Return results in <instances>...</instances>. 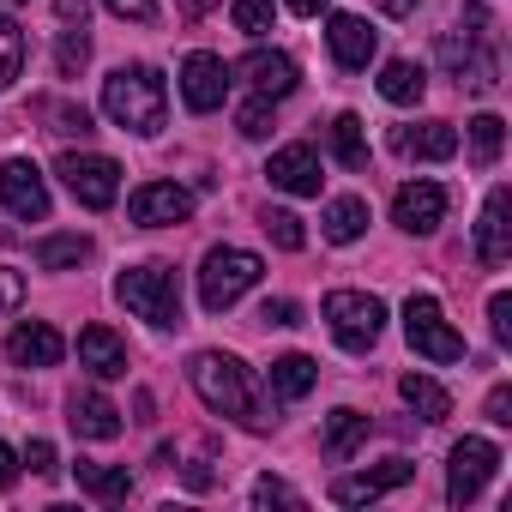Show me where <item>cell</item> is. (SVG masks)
Instances as JSON below:
<instances>
[{
  "mask_svg": "<svg viewBox=\"0 0 512 512\" xmlns=\"http://www.w3.org/2000/svg\"><path fill=\"white\" fill-rule=\"evenodd\" d=\"M187 374H193V392H199V404H205L211 416H229V422L247 428V434H266L260 392H253V380H247V368H241L235 356H223V350H199Z\"/></svg>",
  "mask_w": 512,
  "mask_h": 512,
  "instance_id": "cell-1",
  "label": "cell"
},
{
  "mask_svg": "<svg viewBox=\"0 0 512 512\" xmlns=\"http://www.w3.org/2000/svg\"><path fill=\"white\" fill-rule=\"evenodd\" d=\"M103 115L139 139L163 133V115H169V85L157 67H115L103 79Z\"/></svg>",
  "mask_w": 512,
  "mask_h": 512,
  "instance_id": "cell-2",
  "label": "cell"
},
{
  "mask_svg": "<svg viewBox=\"0 0 512 512\" xmlns=\"http://www.w3.org/2000/svg\"><path fill=\"white\" fill-rule=\"evenodd\" d=\"M115 302H121L133 320H145V326H181V284H175V272L157 266V260L127 266V272L115 278Z\"/></svg>",
  "mask_w": 512,
  "mask_h": 512,
  "instance_id": "cell-3",
  "label": "cell"
},
{
  "mask_svg": "<svg viewBox=\"0 0 512 512\" xmlns=\"http://www.w3.org/2000/svg\"><path fill=\"white\" fill-rule=\"evenodd\" d=\"M260 278H266L260 253H247V247H211V253H205V266H199V302H205V314L235 308Z\"/></svg>",
  "mask_w": 512,
  "mask_h": 512,
  "instance_id": "cell-4",
  "label": "cell"
},
{
  "mask_svg": "<svg viewBox=\"0 0 512 512\" xmlns=\"http://www.w3.org/2000/svg\"><path fill=\"white\" fill-rule=\"evenodd\" d=\"M320 314H326V326H332V338L344 344V350H374L380 344V332H386V302L380 296H368V290H332L326 302H320Z\"/></svg>",
  "mask_w": 512,
  "mask_h": 512,
  "instance_id": "cell-5",
  "label": "cell"
},
{
  "mask_svg": "<svg viewBox=\"0 0 512 512\" xmlns=\"http://www.w3.org/2000/svg\"><path fill=\"white\" fill-rule=\"evenodd\" d=\"M55 175L67 181V193L85 205V211H109L121 199V163L103 157V151H61Z\"/></svg>",
  "mask_w": 512,
  "mask_h": 512,
  "instance_id": "cell-6",
  "label": "cell"
},
{
  "mask_svg": "<svg viewBox=\"0 0 512 512\" xmlns=\"http://www.w3.org/2000/svg\"><path fill=\"white\" fill-rule=\"evenodd\" d=\"M404 338H410V350L428 356V362H464V338L446 326V314H440L434 296H410V302H404Z\"/></svg>",
  "mask_w": 512,
  "mask_h": 512,
  "instance_id": "cell-7",
  "label": "cell"
},
{
  "mask_svg": "<svg viewBox=\"0 0 512 512\" xmlns=\"http://www.w3.org/2000/svg\"><path fill=\"white\" fill-rule=\"evenodd\" d=\"M500 470V446L494 440H458L452 446V470H446V494H452V506H470L482 488H488V476Z\"/></svg>",
  "mask_w": 512,
  "mask_h": 512,
  "instance_id": "cell-8",
  "label": "cell"
},
{
  "mask_svg": "<svg viewBox=\"0 0 512 512\" xmlns=\"http://www.w3.org/2000/svg\"><path fill=\"white\" fill-rule=\"evenodd\" d=\"M0 205H7L13 217H25V223L49 217V181H43V169L31 157H7V163H0Z\"/></svg>",
  "mask_w": 512,
  "mask_h": 512,
  "instance_id": "cell-9",
  "label": "cell"
},
{
  "mask_svg": "<svg viewBox=\"0 0 512 512\" xmlns=\"http://www.w3.org/2000/svg\"><path fill=\"white\" fill-rule=\"evenodd\" d=\"M223 97H229V67H223V55L193 49V55L181 61V103H187L193 115H211V109H223Z\"/></svg>",
  "mask_w": 512,
  "mask_h": 512,
  "instance_id": "cell-10",
  "label": "cell"
},
{
  "mask_svg": "<svg viewBox=\"0 0 512 512\" xmlns=\"http://www.w3.org/2000/svg\"><path fill=\"white\" fill-rule=\"evenodd\" d=\"M127 217L139 229H163V223H187L193 217V193L175 187V181H145L133 199H127Z\"/></svg>",
  "mask_w": 512,
  "mask_h": 512,
  "instance_id": "cell-11",
  "label": "cell"
},
{
  "mask_svg": "<svg viewBox=\"0 0 512 512\" xmlns=\"http://www.w3.org/2000/svg\"><path fill=\"white\" fill-rule=\"evenodd\" d=\"M446 217V187L440 181H404L398 199H392V223L404 235H434Z\"/></svg>",
  "mask_w": 512,
  "mask_h": 512,
  "instance_id": "cell-12",
  "label": "cell"
},
{
  "mask_svg": "<svg viewBox=\"0 0 512 512\" xmlns=\"http://www.w3.org/2000/svg\"><path fill=\"white\" fill-rule=\"evenodd\" d=\"M410 476H416V464H410V458H386V464H374V470L338 476V482H332V500H338V506H368V500H380V494L404 488Z\"/></svg>",
  "mask_w": 512,
  "mask_h": 512,
  "instance_id": "cell-13",
  "label": "cell"
},
{
  "mask_svg": "<svg viewBox=\"0 0 512 512\" xmlns=\"http://www.w3.org/2000/svg\"><path fill=\"white\" fill-rule=\"evenodd\" d=\"M326 43H332V61L344 73H362L374 61V49H380V31L368 19H356V13H332L326 19Z\"/></svg>",
  "mask_w": 512,
  "mask_h": 512,
  "instance_id": "cell-14",
  "label": "cell"
},
{
  "mask_svg": "<svg viewBox=\"0 0 512 512\" xmlns=\"http://www.w3.org/2000/svg\"><path fill=\"white\" fill-rule=\"evenodd\" d=\"M7 356H13L19 368H55V362L67 356V338H61L49 320H19V326L7 332Z\"/></svg>",
  "mask_w": 512,
  "mask_h": 512,
  "instance_id": "cell-15",
  "label": "cell"
},
{
  "mask_svg": "<svg viewBox=\"0 0 512 512\" xmlns=\"http://www.w3.org/2000/svg\"><path fill=\"white\" fill-rule=\"evenodd\" d=\"M266 175H272V187H284V193H296V199H314L320 193V157H314V145H284V151H272V163H266Z\"/></svg>",
  "mask_w": 512,
  "mask_h": 512,
  "instance_id": "cell-16",
  "label": "cell"
},
{
  "mask_svg": "<svg viewBox=\"0 0 512 512\" xmlns=\"http://www.w3.org/2000/svg\"><path fill=\"white\" fill-rule=\"evenodd\" d=\"M506 211H512V193H506V187H494V193H488V205H482V223H476V260H482L488 272L512 260V241H506V229H512V223H506Z\"/></svg>",
  "mask_w": 512,
  "mask_h": 512,
  "instance_id": "cell-17",
  "label": "cell"
},
{
  "mask_svg": "<svg viewBox=\"0 0 512 512\" xmlns=\"http://www.w3.org/2000/svg\"><path fill=\"white\" fill-rule=\"evenodd\" d=\"M260 97H290L296 91V61L284 55V49H253V55H241V67H235Z\"/></svg>",
  "mask_w": 512,
  "mask_h": 512,
  "instance_id": "cell-18",
  "label": "cell"
},
{
  "mask_svg": "<svg viewBox=\"0 0 512 512\" xmlns=\"http://www.w3.org/2000/svg\"><path fill=\"white\" fill-rule=\"evenodd\" d=\"M67 422H73L79 440H115V434H121V410H115L103 392H91V386L67 398Z\"/></svg>",
  "mask_w": 512,
  "mask_h": 512,
  "instance_id": "cell-19",
  "label": "cell"
},
{
  "mask_svg": "<svg viewBox=\"0 0 512 512\" xmlns=\"http://www.w3.org/2000/svg\"><path fill=\"white\" fill-rule=\"evenodd\" d=\"M392 145H398L404 157H416V163H446V157L458 151V127H452V121H422V127H398V133H392Z\"/></svg>",
  "mask_w": 512,
  "mask_h": 512,
  "instance_id": "cell-20",
  "label": "cell"
},
{
  "mask_svg": "<svg viewBox=\"0 0 512 512\" xmlns=\"http://www.w3.org/2000/svg\"><path fill=\"white\" fill-rule=\"evenodd\" d=\"M79 362H85L97 380H121V374H127V344H121L109 326H85V332H79Z\"/></svg>",
  "mask_w": 512,
  "mask_h": 512,
  "instance_id": "cell-21",
  "label": "cell"
},
{
  "mask_svg": "<svg viewBox=\"0 0 512 512\" xmlns=\"http://www.w3.org/2000/svg\"><path fill=\"white\" fill-rule=\"evenodd\" d=\"M31 260H37L43 272H73V266L91 260V235H79V229H67V235H43V241L31 247Z\"/></svg>",
  "mask_w": 512,
  "mask_h": 512,
  "instance_id": "cell-22",
  "label": "cell"
},
{
  "mask_svg": "<svg viewBox=\"0 0 512 512\" xmlns=\"http://www.w3.org/2000/svg\"><path fill=\"white\" fill-rule=\"evenodd\" d=\"M320 229H326V241H338V247L362 241V229H368V199H356V193L332 199V205H326V217H320Z\"/></svg>",
  "mask_w": 512,
  "mask_h": 512,
  "instance_id": "cell-23",
  "label": "cell"
},
{
  "mask_svg": "<svg viewBox=\"0 0 512 512\" xmlns=\"http://www.w3.org/2000/svg\"><path fill=\"white\" fill-rule=\"evenodd\" d=\"M398 392H404V404H410L422 422H446V416H452V392H446L440 380H428V374H404Z\"/></svg>",
  "mask_w": 512,
  "mask_h": 512,
  "instance_id": "cell-24",
  "label": "cell"
},
{
  "mask_svg": "<svg viewBox=\"0 0 512 512\" xmlns=\"http://www.w3.org/2000/svg\"><path fill=\"white\" fill-rule=\"evenodd\" d=\"M314 380H320V368H314V356H278L272 362V392L284 398V404H296V398H308L314 392Z\"/></svg>",
  "mask_w": 512,
  "mask_h": 512,
  "instance_id": "cell-25",
  "label": "cell"
},
{
  "mask_svg": "<svg viewBox=\"0 0 512 512\" xmlns=\"http://www.w3.org/2000/svg\"><path fill=\"white\" fill-rule=\"evenodd\" d=\"M362 440H368V416H362V410H332V416H326V458H332V464L356 458Z\"/></svg>",
  "mask_w": 512,
  "mask_h": 512,
  "instance_id": "cell-26",
  "label": "cell"
},
{
  "mask_svg": "<svg viewBox=\"0 0 512 512\" xmlns=\"http://www.w3.org/2000/svg\"><path fill=\"white\" fill-rule=\"evenodd\" d=\"M79 488H85L91 500L115 506V500L133 494V476H127V464H85V458H79Z\"/></svg>",
  "mask_w": 512,
  "mask_h": 512,
  "instance_id": "cell-27",
  "label": "cell"
},
{
  "mask_svg": "<svg viewBox=\"0 0 512 512\" xmlns=\"http://www.w3.org/2000/svg\"><path fill=\"white\" fill-rule=\"evenodd\" d=\"M422 91H428V73L416 61H386V73H380V97L386 103L410 109V103H422Z\"/></svg>",
  "mask_w": 512,
  "mask_h": 512,
  "instance_id": "cell-28",
  "label": "cell"
},
{
  "mask_svg": "<svg viewBox=\"0 0 512 512\" xmlns=\"http://www.w3.org/2000/svg\"><path fill=\"white\" fill-rule=\"evenodd\" d=\"M332 157L344 169H368V127H362V115H338L332 121Z\"/></svg>",
  "mask_w": 512,
  "mask_h": 512,
  "instance_id": "cell-29",
  "label": "cell"
},
{
  "mask_svg": "<svg viewBox=\"0 0 512 512\" xmlns=\"http://www.w3.org/2000/svg\"><path fill=\"white\" fill-rule=\"evenodd\" d=\"M500 151H506V121H500V115H476V121H470V163H476V169H494Z\"/></svg>",
  "mask_w": 512,
  "mask_h": 512,
  "instance_id": "cell-30",
  "label": "cell"
},
{
  "mask_svg": "<svg viewBox=\"0 0 512 512\" xmlns=\"http://www.w3.org/2000/svg\"><path fill=\"white\" fill-rule=\"evenodd\" d=\"M85 67H91V37H85V25H67L61 43H55V73L61 79H79Z\"/></svg>",
  "mask_w": 512,
  "mask_h": 512,
  "instance_id": "cell-31",
  "label": "cell"
},
{
  "mask_svg": "<svg viewBox=\"0 0 512 512\" xmlns=\"http://www.w3.org/2000/svg\"><path fill=\"white\" fill-rule=\"evenodd\" d=\"M260 229H266V235H272L284 253H302V247H308V229H302V217H296V211H284V205H266V211H260Z\"/></svg>",
  "mask_w": 512,
  "mask_h": 512,
  "instance_id": "cell-32",
  "label": "cell"
},
{
  "mask_svg": "<svg viewBox=\"0 0 512 512\" xmlns=\"http://www.w3.org/2000/svg\"><path fill=\"white\" fill-rule=\"evenodd\" d=\"M37 115H43L49 133H61V139H91V133H97L91 115H85L79 103H37Z\"/></svg>",
  "mask_w": 512,
  "mask_h": 512,
  "instance_id": "cell-33",
  "label": "cell"
},
{
  "mask_svg": "<svg viewBox=\"0 0 512 512\" xmlns=\"http://www.w3.org/2000/svg\"><path fill=\"white\" fill-rule=\"evenodd\" d=\"M19 73H25V31L0 13V91H7Z\"/></svg>",
  "mask_w": 512,
  "mask_h": 512,
  "instance_id": "cell-34",
  "label": "cell"
},
{
  "mask_svg": "<svg viewBox=\"0 0 512 512\" xmlns=\"http://www.w3.org/2000/svg\"><path fill=\"white\" fill-rule=\"evenodd\" d=\"M229 19H235V31H247V37H266V31L278 25V7H272V0H235Z\"/></svg>",
  "mask_w": 512,
  "mask_h": 512,
  "instance_id": "cell-35",
  "label": "cell"
},
{
  "mask_svg": "<svg viewBox=\"0 0 512 512\" xmlns=\"http://www.w3.org/2000/svg\"><path fill=\"white\" fill-rule=\"evenodd\" d=\"M235 127H241V139H272V127H278V121H272V97H253V103L235 115Z\"/></svg>",
  "mask_w": 512,
  "mask_h": 512,
  "instance_id": "cell-36",
  "label": "cell"
},
{
  "mask_svg": "<svg viewBox=\"0 0 512 512\" xmlns=\"http://www.w3.org/2000/svg\"><path fill=\"white\" fill-rule=\"evenodd\" d=\"M253 500H260V506H302V494L284 476H260V482H253Z\"/></svg>",
  "mask_w": 512,
  "mask_h": 512,
  "instance_id": "cell-37",
  "label": "cell"
},
{
  "mask_svg": "<svg viewBox=\"0 0 512 512\" xmlns=\"http://www.w3.org/2000/svg\"><path fill=\"white\" fill-rule=\"evenodd\" d=\"M488 326H494V338H500V344H512V296H506V290H494V296H488Z\"/></svg>",
  "mask_w": 512,
  "mask_h": 512,
  "instance_id": "cell-38",
  "label": "cell"
},
{
  "mask_svg": "<svg viewBox=\"0 0 512 512\" xmlns=\"http://www.w3.org/2000/svg\"><path fill=\"white\" fill-rule=\"evenodd\" d=\"M103 7H109L115 19H133V25H151V19H157V0H103Z\"/></svg>",
  "mask_w": 512,
  "mask_h": 512,
  "instance_id": "cell-39",
  "label": "cell"
},
{
  "mask_svg": "<svg viewBox=\"0 0 512 512\" xmlns=\"http://www.w3.org/2000/svg\"><path fill=\"white\" fill-rule=\"evenodd\" d=\"M482 416H488L494 428H512V386H494L488 404H482Z\"/></svg>",
  "mask_w": 512,
  "mask_h": 512,
  "instance_id": "cell-40",
  "label": "cell"
},
{
  "mask_svg": "<svg viewBox=\"0 0 512 512\" xmlns=\"http://www.w3.org/2000/svg\"><path fill=\"white\" fill-rule=\"evenodd\" d=\"M25 464H31L37 476H55V470H61V458H55L49 440H31V446H25Z\"/></svg>",
  "mask_w": 512,
  "mask_h": 512,
  "instance_id": "cell-41",
  "label": "cell"
},
{
  "mask_svg": "<svg viewBox=\"0 0 512 512\" xmlns=\"http://www.w3.org/2000/svg\"><path fill=\"white\" fill-rule=\"evenodd\" d=\"M260 320H266V326H302V308H296V302H266Z\"/></svg>",
  "mask_w": 512,
  "mask_h": 512,
  "instance_id": "cell-42",
  "label": "cell"
},
{
  "mask_svg": "<svg viewBox=\"0 0 512 512\" xmlns=\"http://www.w3.org/2000/svg\"><path fill=\"white\" fill-rule=\"evenodd\" d=\"M19 296H25L19 272H0V314H7V308H19Z\"/></svg>",
  "mask_w": 512,
  "mask_h": 512,
  "instance_id": "cell-43",
  "label": "cell"
},
{
  "mask_svg": "<svg viewBox=\"0 0 512 512\" xmlns=\"http://www.w3.org/2000/svg\"><path fill=\"white\" fill-rule=\"evenodd\" d=\"M13 482H19V452L0 440V488H13Z\"/></svg>",
  "mask_w": 512,
  "mask_h": 512,
  "instance_id": "cell-44",
  "label": "cell"
},
{
  "mask_svg": "<svg viewBox=\"0 0 512 512\" xmlns=\"http://www.w3.org/2000/svg\"><path fill=\"white\" fill-rule=\"evenodd\" d=\"M55 13H61L67 25H85V13H91V0H55Z\"/></svg>",
  "mask_w": 512,
  "mask_h": 512,
  "instance_id": "cell-45",
  "label": "cell"
},
{
  "mask_svg": "<svg viewBox=\"0 0 512 512\" xmlns=\"http://www.w3.org/2000/svg\"><path fill=\"white\" fill-rule=\"evenodd\" d=\"M290 13H302V19H320V13H326V0H290Z\"/></svg>",
  "mask_w": 512,
  "mask_h": 512,
  "instance_id": "cell-46",
  "label": "cell"
},
{
  "mask_svg": "<svg viewBox=\"0 0 512 512\" xmlns=\"http://www.w3.org/2000/svg\"><path fill=\"white\" fill-rule=\"evenodd\" d=\"M380 7H386L392 19H410V13H416V0H380Z\"/></svg>",
  "mask_w": 512,
  "mask_h": 512,
  "instance_id": "cell-47",
  "label": "cell"
}]
</instances>
